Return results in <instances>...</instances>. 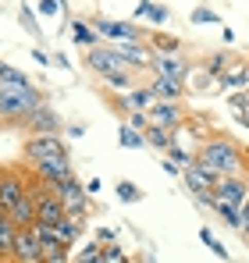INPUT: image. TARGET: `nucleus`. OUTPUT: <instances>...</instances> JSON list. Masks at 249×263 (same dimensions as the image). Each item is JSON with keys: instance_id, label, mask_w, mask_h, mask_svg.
<instances>
[{"instance_id": "nucleus-14", "label": "nucleus", "mask_w": 249, "mask_h": 263, "mask_svg": "<svg viewBox=\"0 0 249 263\" xmlns=\"http://www.w3.org/2000/svg\"><path fill=\"white\" fill-rule=\"evenodd\" d=\"M14 263H43V246L32 228H22L14 238Z\"/></svg>"}, {"instance_id": "nucleus-16", "label": "nucleus", "mask_w": 249, "mask_h": 263, "mask_svg": "<svg viewBox=\"0 0 249 263\" xmlns=\"http://www.w3.org/2000/svg\"><path fill=\"white\" fill-rule=\"evenodd\" d=\"M224 89H249V61H232L228 71L217 79Z\"/></svg>"}, {"instance_id": "nucleus-26", "label": "nucleus", "mask_w": 249, "mask_h": 263, "mask_svg": "<svg viewBox=\"0 0 249 263\" xmlns=\"http://www.w3.org/2000/svg\"><path fill=\"white\" fill-rule=\"evenodd\" d=\"M164 153H167V160H171V164H178L182 171H185L189 164H196V153H189V149H182V146H174V142L167 146Z\"/></svg>"}, {"instance_id": "nucleus-15", "label": "nucleus", "mask_w": 249, "mask_h": 263, "mask_svg": "<svg viewBox=\"0 0 249 263\" xmlns=\"http://www.w3.org/2000/svg\"><path fill=\"white\" fill-rule=\"evenodd\" d=\"M150 86L157 92V100H182L185 96V82L182 79H171V75H161V71L150 75Z\"/></svg>"}, {"instance_id": "nucleus-2", "label": "nucleus", "mask_w": 249, "mask_h": 263, "mask_svg": "<svg viewBox=\"0 0 249 263\" xmlns=\"http://www.w3.org/2000/svg\"><path fill=\"white\" fill-rule=\"evenodd\" d=\"M46 103L36 86H0V121L11 128H25L29 114Z\"/></svg>"}, {"instance_id": "nucleus-29", "label": "nucleus", "mask_w": 249, "mask_h": 263, "mask_svg": "<svg viewBox=\"0 0 249 263\" xmlns=\"http://www.w3.org/2000/svg\"><path fill=\"white\" fill-rule=\"evenodd\" d=\"M75 263H107V256H103V246H100V242H89L82 253L75 256Z\"/></svg>"}, {"instance_id": "nucleus-11", "label": "nucleus", "mask_w": 249, "mask_h": 263, "mask_svg": "<svg viewBox=\"0 0 249 263\" xmlns=\"http://www.w3.org/2000/svg\"><path fill=\"white\" fill-rule=\"evenodd\" d=\"M150 71H161V75H171V79H189L192 64L189 57H182V50H167V53H153L150 57Z\"/></svg>"}, {"instance_id": "nucleus-28", "label": "nucleus", "mask_w": 249, "mask_h": 263, "mask_svg": "<svg viewBox=\"0 0 249 263\" xmlns=\"http://www.w3.org/2000/svg\"><path fill=\"white\" fill-rule=\"evenodd\" d=\"M0 86H32L18 68H11V64H0Z\"/></svg>"}, {"instance_id": "nucleus-20", "label": "nucleus", "mask_w": 249, "mask_h": 263, "mask_svg": "<svg viewBox=\"0 0 249 263\" xmlns=\"http://www.w3.org/2000/svg\"><path fill=\"white\" fill-rule=\"evenodd\" d=\"M43 246V263H68V249L72 246H64V242H57V238H46V242H40Z\"/></svg>"}, {"instance_id": "nucleus-8", "label": "nucleus", "mask_w": 249, "mask_h": 263, "mask_svg": "<svg viewBox=\"0 0 249 263\" xmlns=\"http://www.w3.org/2000/svg\"><path fill=\"white\" fill-rule=\"evenodd\" d=\"M85 64L100 75V79H107V75H114V71H128L121 61V53L114 50V46H89V53H85Z\"/></svg>"}, {"instance_id": "nucleus-41", "label": "nucleus", "mask_w": 249, "mask_h": 263, "mask_svg": "<svg viewBox=\"0 0 249 263\" xmlns=\"http://www.w3.org/2000/svg\"><path fill=\"white\" fill-rule=\"evenodd\" d=\"M146 11H150V0H139L135 4V18H146Z\"/></svg>"}, {"instance_id": "nucleus-34", "label": "nucleus", "mask_w": 249, "mask_h": 263, "mask_svg": "<svg viewBox=\"0 0 249 263\" xmlns=\"http://www.w3.org/2000/svg\"><path fill=\"white\" fill-rule=\"evenodd\" d=\"M146 18H150L153 25H164L167 18H171V11H167L164 4H150V11H146Z\"/></svg>"}, {"instance_id": "nucleus-38", "label": "nucleus", "mask_w": 249, "mask_h": 263, "mask_svg": "<svg viewBox=\"0 0 249 263\" xmlns=\"http://www.w3.org/2000/svg\"><path fill=\"white\" fill-rule=\"evenodd\" d=\"M96 242H107V246H111V242H118L114 228H100V231H96Z\"/></svg>"}, {"instance_id": "nucleus-42", "label": "nucleus", "mask_w": 249, "mask_h": 263, "mask_svg": "<svg viewBox=\"0 0 249 263\" xmlns=\"http://www.w3.org/2000/svg\"><path fill=\"white\" fill-rule=\"evenodd\" d=\"M68 135H72V139H82V135H85V125H68Z\"/></svg>"}, {"instance_id": "nucleus-9", "label": "nucleus", "mask_w": 249, "mask_h": 263, "mask_svg": "<svg viewBox=\"0 0 249 263\" xmlns=\"http://www.w3.org/2000/svg\"><path fill=\"white\" fill-rule=\"evenodd\" d=\"M89 25L96 29V36H103V40H114V43H135V40H143V29H139L135 22H111V18H93Z\"/></svg>"}, {"instance_id": "nucleus-17", "label": "nucleus", "mask_w": 249, "mask_h": 263, "mask_svg": "<svg viewBox=\"0 0 249 263\" xmlns=\"http://www.w3.org/2000/svg\"><path fill=\"white\" fill-rule=\"evenodd\" d=\"M18 224L11 220V214L0 217V260H14V238H18Z\"/></svg>"}, {"instance_id": "nucleus-30", "label": "nucleus", "mask_w": 249, "mask_h": 263, "mask_svg": "<svg viewBox=\"0 0 249 263\" xmlns=\"http://www.w3.org/2000/svg\"><path fill=\"white\" fill-rule=\"evenodd\" d=\"M189 18H192V25H221V14L214 7H196Z\"/></svg>"}, {"instance_id": "nucleus-21", "label": "nucleus", "mask_w": 249, "mask_h": 263, "mask_svg": "<svg viewBox=\"0 0 249 263\" xmlns=\"http://www.w3.org/2000/svg\"><path fill=\"white\" fill-rule=\"evenodd\" d=\"M68 29H72V36H75V43H79V46H96V40H100L96 29H93L89 22H79V18H72Z\"/></svg>"}, {"instance_id": "nucleus-44", "label": "nucleus", "mask_w": 249, "mask_h": 263, "mask_svg": "<svg viewBox=\"0 0 249 263\" xmlns=\"http://www.w3.org/2000/svg\"><path fill=\"white\" fill-rule=\"evenodd\" d=\"M242 238H246V242H249V235H242Z\"/></svg>"}, {"instance_id": "nucleus-35", "label": "nucleus", "mask_w": 249, "mask_h": 263, "mask_svg": "<svg viewBox=\"0 0 249 263\" xmlns=\"http://www.w3.org/2000/svg\"><path fill=\"white\" fill-rule=\"evenodd\" d=\"M132 128H139V132H146L150 128V118H146V110H128V118H124Z\"/></svg>"}, {"instance_id": "nucleus-39", "label": "nucleus", "mask_w": 249, "mask_h": 263, "mask_svg": "<svg viewBox=\"0 0 249 263\" xmlns=\"http://www.w3.org/2000/svg\"><path fill=\"white\" fill-rule=\"evenodd\" d=\"M32 61H36V64H43V68H46V64H54V57H50V53H43L40 46L32 50Z\"/></svg>"}, {"instance_id": "nucleus-1", "label": "nucleus", "mask_w": 249, "mask_h": 263, "mask_svg": "<svg viewBox=\"0 0 249 263\" xmlns=\"http://www.w3.org/2000/svg\"><path fill=\"white\" fill-rule=\"evenodd\" d=\"M196 160L210 164L221 175H249V164H246L249 153L235 139H228V135H210V139H203L200 149H196Z\"/></svg>"}, {"instance_id": "nucleus-32", "label": "nucleus", "mask_w": 249, "mask_h": 263, "mask_svg": "<svg viewBox=\"0 0 249 263\" xmlns=\"http://www.w3.org/2000/svg\"><path fill=\"white\" fill-rule=\"evenodd\" d=\"M200 242L214 249V256H221V260H232V256H228V249H224V246L214 238V231H210V228H200Z\"/></svg>"}, {"instance_id": "nucleus-13", "label": "nucleus", "mask_w": 249, "mask_h": 263, "mask_svg": "<svg viewBox=\"0 0 249 263\" xmlns=\"http://www.w3.org/2000/svg\"><path fill=\"white\" fill-rule=\"evenodd\" d=\"M146 118H150V125H161V128H178L182 125V107H178V100H157L150 110H146Z\"/></svg>"}, {"instance_id": "nucleus-33", "label": "nucleus", "mask_w": 249, "mask_h": 263, "mask_svg": "<svg viewBox=\"0 0 249 263\" xmlns=\"http://www.w3.org/2000/svg\"><path fill=\"white\" fill-rule=\"evenodd\" d=\"M167 50H182V43L174 36H164V32H153V53H167Z\"/></svg>"}, {"instance_id": "nucleus-24", "label": "nucleus", "mask_w": 249, "mask_h": 263, "mask_svg": "<svg viewBox=\"0 0 249 263\" xmlns=\"http://www.w3.org/2000/svg\"><path fill=\"white\" fill-rule=\"evenodd\" d=\"M210 210H217V214H221V220H224V224H228L235 235H242V210L224 206V203H217V199H214V206H210Z\"/></svg>"}, {"instance_id": "nucleus-40", "label": "nucleus", "mask_w": 249, "mask_h": 263, "mask_svg": "<svg viewBox=\"0 0 249 263\" xmlns=\"http://www.w3.org/2000/svg\"><path fill=\"white\" fill-rule=\"evenodd\" d=\"M242 235H249V196H246V203H242Z\"/></svg>"}, {"instance_id": "nucleus-6", "label": "nucleus", "mask_w": 249, "mask_h": 263, "mask_svg": "<svg viewBox=\"0 0 249 263\" xmlns=\"http://www.w3.org/2000/svg\"><path fill=\"white\" fill-rule=\"evenodd\" d=\"M54 192L61 196V203H64V210H68V217H85V210H89V192H85V185L79 178H72V181H61V185H54Z\"/></svg>"}, {"instance_id": "nucleus-3", "label": "nucleus", "mask_w": 249, "mask_h": 263, "mask_svg": "<svg viewBox=\"0 0 249 263\" xmlns=\"http://www.w3.org/2000/svg\"><path fill=\"white\" fill-rule=\"evenodd\" d=\"M22 157H25V164H36L46 157H68V142H64V135H29L22 142Z\"/></svg>"}, {"instance_id": "nucleus-5", "label": "nucleus", "mask_w": 249, "mask_h": 263, "mask_svg": "<svg viewBox=\"0 0 249 263\" xmlns=\"http://www.w3.org/2000/svg\"><path fill=\"white\" fill-rule=\"evenodd\" d=\"M32 175L40 178L43 185H61V181H72L75 171H72V157H46V160H36L32 164Z\"/></svg>"}, {"instance_id": "nucleus-7", "label": "nucleus", "mask_w": 249, "mask_h": 263, "mask_svg": "<svg viewBox=\"0 0 249 263\" xmlns=\"http://www.w3.org/2000/svg\"><path fill=\"white\" fill-rule=\"evenodd\" d=\"M182 181H185V189H189L192 196H207V192H214V185L221 181V171H214L210 164L196 160V164H189V167L182 171Z\"/></svg>"}, {"instance_id": "nucleus-23", "label": "nucleus", "mask_w": 249, "mask_h": 263, "mask_svg": "<svg viewBox=\"0 0 249 263\" xmlns=\"http://www.w3.org/2000/svg\"><path fill=\"white\" fill-rule=\"evenodd\" d=\"M228 64H232V53H224V50H217V53H210L207 61H203V71H207L210 79H221V75L228 71Z\"/></svg>"}, {"instance_id": "nucleus-27", "label": "nucleus", "mask_w": 249, "mask_h": 263, "mask_svg": "<svg viewBox=\"0 0 249 263\" xmlns=\"http://www.w3.org/2000/svg\"><path fill=\"white\" fill-rule=\"evenodd\" d=\"M114 192H118V199H124V203H139V199H143V189H139L135 181H124V178L114 185Z\"/></svg>"}, {"instance_id": "nucleus-19", "label": "nucleus", "mask_w": 249, "mask_h": 263, "mask_svg": "<svg viewBox=\"0 0 249 263\" xmlns=\"http://www.w3.org/2000/svg\"><path fill=\"white\" fill-rule=\"evenodd\" d=\"M11 220H14L18 228H29V224L36 220V199H32L29 192H25V196H22L14 206H11Z\"/></svg>"}, {"instance_id": "nucleus-43", "label": "nucleus", "mask_w": 249, "mask_h": 263, "mask_svg": "<svg viewBox=\"0 0 249 263\" xmlns=\"http://www.w3.org/2000/svg\"><path fill=\"white\" fill-rule=\"evenodd\" d=\"M85 192L93 196V192H100V178H93V181H85Z\"/></svg>"}, {"instance_id": "nucleus-22", "label": "nucleus", "mask_w": 249, "mask_h": 263, "mask_svg": "<svg viewBox=\"0 0 249 263\" xmlns=\"http://www.w3.org/2000/svg\"><path fill=\"white\" fill-rule=\"evenodd\" d=\"M118 142L124 149H146V135L139 128H132L128 121H121V128H118Z\"/></svg>"}, {"instance_id": "nucleus-18", "label": "nucleus", "mask_w": 249, "mask_h": 263, "mask_svg": "<svg viewBox=\"0 0 249 263\" xmlns=\"http://www.w3.org/2000/svg\"><path fill=\"white\" fill-rule=\"evenodd\" d=\"M50 228H54V238H57V242H64V246H75V238L82 235V220H79V217H68V214L57 220V224H50Z\"/></svg>"}, {"instance_id": "nucleus-4", "label": "nucleus", "mask_w": 249, "mask_h": 263, "mask_svg": "<svg viewBox=\"0 0 249 263\" xmlns=\"http://www.w3.org/2000/svg\"><path fill=\"white\" fill-rule=\"evenodd\" d=\"M246 196H249V178L246 175H221V181L214 185V199L224 203V206L242 210Z\"/></svg>"}, {"instance_id": "nucleus-12", "label": "nucleus", "mask_w": 249, "mask_h": 263, "mask_svg": "<svg viewBox=\"0 0 249 263\" xmlns=\"http://www.w3.org/2000/svg\"><path fill=\"white\" fill-rule=\"evenodd\" d=\"M29 192V178L25 175H14V171H7V167H0V206L11 214V206L22 199Z\"/></svg>"}, {"instance_id": "nucleus-37", "label": "nucleus", "mask_w": 249, "mask_h": 263, "mask_svg": "<svg viewBox=\"0 0 249 263\" xmlns=\"http://www.w3.org/2000/svg\"><path fill=\"white\" fill-rule=\"evenodd\" d=\"M103 256H107V263H132V260L121 253V246H118V242H111V246L103 249Z\"/></svg>"}, {"instance_id": "nucleus-31", "label": "nucleus", "mask_w": 249, "mask_h": 263, "mask_svg": "<svg viewBox=\"0 0 249 263\" xmlns=\"http://www.w3.org/2000/svg\"><path fill=\"white\" fill-rule=\"evenodd\" d=\"M18 22H22V29H25V32L40 36V22H36V14H32V7H29V4H22V7H18Z\"/></svg>"}, {"instance_id": "nucleus-36", "label": "nucleus", "mask_w": 249, "mask_h": 263, "mask_svg": "<svg viewBox=\"0 0 249 263\" xmlns=\"http://www.w3.org/2000/svg\"><path fill=\"white\" fill-rule=\"evenodd\" d=\"M68 11V0H40V14H61Z\"/></svg>"}, {"instance_id": "nucleus-25", "label": "nucleus", "mask_w": 249, "mask_h": 263, "mask_svg": "<svg viewBox=\"0 0 249 263\" xmlns=\"http://www.w3.org/2000/svg\"><path fill=\"white\" fill-rule=\"evenodd\" d=\"M146 135V146H157V149H167L171 146V128H161V125H150L143 132Z\"/></svg>"}, {"instance_id": "nucleus-10", "label": "nucleus", "mask_w": 249, "mask_h": 263, "mask_svg": "<svg viewBox=\"0 0 249 263\" xmlns=\"http://www.w3.org/2000/svg\"><path fill=\"white\" fill-rule=\"evenodd\" d=\"M25 132H29V135H61V132H64V121H61V114H57L50 103H40V107L29 114Z\"/></svg>"}]
</instances>
